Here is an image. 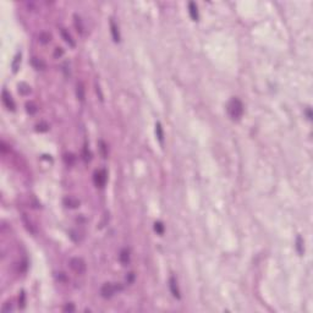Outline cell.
<instances>
[{
    "label": "cell",
    "instance_id": "6da1fadb",
    "mask_svg": "<svg viewBox=\"0 0 313 313\" xmlns=\"http://www.w3.org/2000/svg\"><path fill=\"white\" fill-rule=\"evenodd\" d=\"M228 113L233 120H239L244 114V104L240 99L233 98L228 104Z\"/></svg>",
    "mask_w": 313,
    "mask_h": 313
},
{
    "label": "cell",
    "instance_id": "7a4b0ae2",
    "mask_svg": "<svg viewBox=\"0 0 313 313\" xmlns=\"http://www.w3.org/2000/svg\"><path fill=\"white\" fill-rule=\"evenodd\" d=\"M70 267H71V269L76 274H80V275L84 274L86 273V268H87L86 267V262L82 258H78V257H75V258H72L70 261Z\"/></svg>",
    "mask_w": 313,
    "mask_h": 313
},
{
    "label": "cell",
    "instance_id": "3957f363",
    "mask_svg": "<svg viewBox=\"0 0 313 313\" xmlns=\"http://www.w3.org/2000/svg\"><path fill=\"white\" fill-rule=\"evenodd\" d=\"M119 290H122V286L120 285H114V284H110V282H106L102 286L101 289V295L104 297V299H110L116 291Z\"/></svg>",
    "mask_w": 313,
    "mask_h": 313
},
{
    "label": "cell",
    "instance_id": "277c9868",
    "mask_svg": "<svg viewBox=\"0 0 313 313\" xmlns=\"http://www.w3.org/2000/svg\"><path fill=\"white\" fill-rule=\"evenodd\" d=\"M105 182H106V171L104 169L98 170L94 173V183L97 187H104Z\"/></svg>",
    "mask_w": 313,
    "mask_h": 313
},
{
    "label": "cell",
    "instance_id": "5b68a950",
    "mask_svg": "<svg viewBox=\"0 0 313 313\" xmlns=\"http://www.w3.org/2000/svg\"><path fill=\"white\" fill-rule=\"evenodd\" d=\"M2 103L5 104V106L9 109V110H15V103H14V101H12V98H11V96L7 93V91L6 89H4L2 91Z\"/></svg>",
    "mask_w": 313,
    "mask_h": 313
},
{
    "label": "cell",
    "instance_id": "8992f818",
    "mask_svg": "<svg viewBox=\"0 0 313 313\" xmlns=\"http://www.w3.org/2000/svg\"><path fill=\"white\" fill-rule=\"evenodd\" d=\"M188 12H190V16L193 21H198L200 14H198V7H197L196 2H193V1L188 2Z\"/></svg>",
    "mask_w": 313,
    "mask_h": 313
},
{
    "label": "cell",
    "instance_id": "52a82bcc",
    "mask_svg": "<svg viewBox=\"0 0 313 313\" xmlns=\"http://www.w3.org/2000/svg\"><path fill=\"white\" fill-rule=\"evenodd\" d=\"M169 286H170V291H171L173 296L176 297V299H180V297H181V296H180V290H179V287H177V282H176V280H175L174 277H171L170 280H169Z\"/></svg>",
    "mask_w": 313,
    "mask_h": 313
},
{
    "label": "cell",
    "instance_id": "ba28073f",
    "mask_svg": "<svg viewBox=\"0 0 313 313\" xmlns=\"http://www.w3.org/2000/svg\"><path fill=\"white\" fill-rule=\"evenodd\" d=\"M119 259H120V262H121V264L122 266H127L129 263H130V251L129 249H122L121 252H120V256H119Z\"/></svg>",
    "mask_w": 313,
    "mask_h": 313
},
{
    "label": "cell",
    "instance_id": "9c48e42d",
    "mask_svg": "<svg viewBox=\"0 0 313 313\" xmlns=\"http://www.w3.org/2000/svg\"><path fill=\"white\" fill-rule=\"evenodd\" d=\"M110 31H111V35H113V39H114V42H119V40H120V33H119V28H117V26L114 23V21H113V20L110 21Z\"/></svg>",
    "mask_w": 313,
    "mask_h": 313
},
{
    "label": "cell",
    "instance_id": "30bf717a",
    "mask_svg": "<svg viewBox=\"0 0 313 313\" xmlns=\"http://www.w3.org/2000/svg\"><path fill=\"white\" fill-rule=\"evenodd\" d=\"M64 204L68 208H77L80 206V201L76 200V198H72V197H66L64 200Z\"/></svg>",
    "mask_w": 313,
    "mask_h": 313
},
{
    "label": "cell",
    "instance_id": "8fae6325",
    "mask_svg": "<svg viewBox=\"0 0 313 313\" xmlns=\"http://www.w3.org/2000/svg\"><path fill=\"white\" fill-rule=\"evenodd\" d=\"M76 96H77V98L82 102V101H84V87H83V84L80 82V83H77V87H76Z\"/></svg>",
    "mask_w": 313,
    "mask_h": 313
},
{
    "label": "cell",
    "instance_id": "7c38bea8",
    "mask_svg": "<svg viewBox=\"0 0 313 313\" xmlns=\"http://www.w3.org/2000/svg\"><path fill=\"white\" fill-rule=\"evenodd\" d=\"M32 65H33L37 70H44L47 68V64H45L42 59H37V58H33V59H32Z\"/></svg>",
    "mask_w": 313,
    "mask_h": 313
},
{
    "label": "cell",
    "instance_id": "4fadbf2b",
    "mask_svg": "<svg viewBox=\"0 0 313 313\" xmlns=\"http://www.w3.org/2000/svg\"><path fill=\"white\" fill-rule=\"evenodd\" d=\"M73 19H75V27H76V30H77V32H80V33H83V25H82V20H81V17L80 16H77V15H73Z\"/></svg>",
    "mask_w": 313,
    "mask_h": 313
},
{
    "label": "cell",
    "instance_id": "5bb4252c",
    "mask_svg": "<svg viewBox=\"0 0 313 313\" xmlns=\"http://www.w3.org/2000/svg\"><path fill=\"white\" fill-rule=\"evenodd\" d=\"M155 134H157V137L159 139V142L163 143V141H164V132H163V127H162L160 122H157V125H155Z\"/></svg>",
    "mask_w": 313,
    "mask_h": 313
},
{
    "label": "cell",
    "instance_id": "9a60e30c",
    "mask_svg": "<svg viewBox=\"0 0 313 313\" xmlns=\"http://www.w3.org/2000/svg\"><path fill=\"white\" fill-rule=\"evenodd\" d=\"M61 35H63V38L65 39V42H66V43H69L71 47H75V42H73V39H72L71 35L68 33V31L61 30Z\"/></svg>",
    "mask_w": 313,
    "mask_h": 313
},
{
    "label": "cell",
    "instance_id": "2e32d148",
    "mask_svg": "<svg viewBox=\"0 0 313 313\" xmlns=\"http://www.w3.org/2000/svg\"><path fill=\"white\" fill-rule=\"evenodd\" d=\"M50 39H51V35H50V33H48V32H42V33L39 35V42L43 43V44L49 43Z\"/></svg>",
    "mask_w": 313,
    "mask_h": 313
},
{
    "label": "cell",
    "instance_id": "e0dca14e",
    "mask_svg": "<svg viewBox=\"0 0 313 313\" xmlns=\"http://www.w3.org/2000/svg\"><path fill=\"white\" fill-rule=\"evenodd\" d=\"M154 230H155V233L158 235H163L164 234V225H163V223H160V221L154 223Z\"/></svg>",
    "mask_w": 313,
    "mask_h": 313
},
{
    "label": "cell",
    "instance_id": "ac0fdd59",
    "mask_svg": "<svg viewBox=\"0 0 313 313\" xmlns=\"http://www.w3.org/2000/svg\"><path fill=\"white\" fill-rule=\"evenodd\" d=\"M19 92H20L21 94H28V93L31 92V88H30L26 83H21V84L19 86Z\"/></svg>",
    "mask_w": 313,
    "mask_h": 313
},
{
    "label": "cell",
    "instance_id": "d6986e66",
    "mask_svg": "<svg viewBox=\"0 0 313 313\" xmlns=\"http://www.w3.org/2000/svg\"><path fill=\"white\" fill-rule=\"evenodd\" d=\"M20 63H21V54H17V55L15 56L14 61H12V70H14V72H16V71H17Z\"/></svg>",
    "mask_w": 313,
    "mask_h": 313
},
{
    "label": "cell",
    "instance_id": "ffe728a7",
    "mask_svg": "<svg viewBox=\"0 0 313 313\" xmlns=\"http://www.w3.org/2000/svg\"><path fill=\"white\" fill-rule=\"evenodd\" d=\"M296 248H297V252L300 254H303V241H302L301 236H299L297 240H296Z\"/></svg>",
    "mask_w": 313,
    "mask_h": 313
},
{
    "label": "cell",
    "instance_id": "44dd1931",
    "mask_svg": "<svg viewBox=\"0 0 313 313\" xmlns=\"http://www.w3.org/2000/svg\"><path fill=\"white\" fill-rule=\"evenodd\" d=\"M35 130L39 131V132H47V131L49 130V125L45 124V122H40V124L37 125V129H35Z\"/></svg>",
    "mask_w": 313,
    "mask_h": 313
},
{
    "label": "cell",
    "instance_id": "7402d4cb",
    "mask_svg": "<svg viewBox=\"0 0 313 313\" xmlns=\"http://www.w3.org/2000/svg\"><path fill=\"white\" fill-rule=\"evenodd\" d=\"M26 106H27V113H28V114H31V115L35 114V113H37V110H38V109H37V106H35L33 103H27Z\"/></svg>",
    "mask_w": 313,
    "mask_h": 313
},
{
    "label": "cell",
    "instance_id": "603a6c76",
    "mask_svg": "<svg viewBox=\"0 0 313 313\" xmlns=\"http://www.w3.org/2000/svg\"><path fill=\"white\" fill-rule=\"evenodd\" d=\"M83 158H84V160H86V162L91 160V152L88 150V148H87V147H84V148H83Z\"/></svg>",
    "mask_w": 313,
    "mask_h": 313
},
{
    "label": "cell",
    "instance_id": "cb8c5ba5",
    "mask_svg": "<svg viewBox=\"0 0 313 313\" xmlns=\"http://www.w3.org/2000/svg\"><path fill=\"white\" fill-rule=\"evenodd\" d=\"M101 150H102V153H103V157L106 158V155H108V147H106V144H105L103 141H101Z\"/></svg>",
    "mask_w": 313,
    "mask_h": 313
},
{
    "label": "cell",
    "instance_id": "d4e9b609",
    "mask_svg": "<svg viewBox=\"0 0 313 313\" xmlns=\"http://www.w3.org/2000/svg\"><path fill=\"white\" fill-rule=\"evenodd\" d=\"M65 160H66V163L71 165V164H73V162H75V157L72 155V154H66L65 155Z\"/></svg>",
    "mask_w": 313,
    "mask_h": 313
},
{
    "label": "cell",
    "instance_id": "484cf974",
    "mask_svg": "<svg viewBox=\"0 0 313 313\" xmlns=\"http://www.w3.org/2000/svg\"><path fill=\"white\" fill-rule=\"evenodd\" d=\"M134 280H135V273H129V274H127V277H126V281H127V284H132V282H134Z\"/></svg>",
    "mask_w": 313,
    "mask_h": 313
},
{
    "label": "cell",
    "instance_id": "4316f807",
    "mask_svg": "<svg viewBox=\"0 0 313 313\" xmlns=\"http://www.w3.org/2000/svg\"><path fill=\"white\" fill-rule=\"evenodd\" d=\"M64 311H65V312H73V311H75V306H73L72 303H69V305H66V306L64 307Z\"/></svg>",
    "mask_w": 313,
    "mask_h": 313
},
{
    "label": "cell",
    "instance_id": "83f0119b",
    "mask_svg": "<svg viewBox=\"0 0 313 313\" xmlns=\"http://www.w3.org/2000/svg\"><path fill=\"white\" fill-rule=\"evenodd\" d=\"M63 54H64L63 48H56V50H55V53H54V56H55V58H60Z\"/></svg>",
    "mask_w": 313,
    "mask_h": 313
},
{
    "label": "cell",
    "instance_id": "f1b7e54d",
    "mask_svg": "<svg viewBox=\"0 0 313 313\" xmlns=\"http://www.w3.org/2000/svg\"><path fill=\"white\" fill-rule=\"evenodd\" d=\"M20 303H21V307L25 306V294L21 292V300H20Z\"/></svg>",
    "mask_w": 313,
    "mask_h": 313
},
{
    "label": "cell",
    "instance_id": "f546056e",
    "mask_svg": "<svg viewBox=\"0 0 313 313\" xmlns=\"http://www.w3.org/2000/svg\"><path fill=\"white\" fill-rule=\"evenodd\" d=\"M306 115H307V119H310V120L312 119V111H311V109H310V108L306 110Z\"/></svg>",
    "mask_w": 313,
    "mask_h": 313
},
{
    "label": "cell",
    "instance_id": "4dcf8cb0",
    "mask_svg": "<svg viewBox=\"0 0 313 313\" xmlns=\"http://www.w3.org/2000/svg\"><path fill=\"white\" fill-rule=\"evenodd\" d=\"M59 279H60V280H65V277H64V273H60V275H59Z\"/></svg>",
    "mask_w": 313,
    "mask_h": 313
}]
</instances>
